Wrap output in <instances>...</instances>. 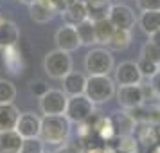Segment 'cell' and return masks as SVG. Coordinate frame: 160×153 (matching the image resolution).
Returning <instances> with one entry per match:
<instances>
[{"instance_id": "5", "label": "cell", "mask_w": 160, "mask_h": 153, "mask_svg": "<svg viewBox=\"0 0 160 153\" xmlns=\"http://www.w3.org/2000/svg\"><path fill=\"white\" fill-rule=\"evenodd\" d=\"M92 114H94V103L90 101L85 94L70 95V97H68L65 115L70 123L79 124V123H83V121H87Z\"/></svg>"}, {"instance_id": "11", "label": "cell", "mask_w": 160, "mask_h": 153, "mask_svg": "<svg viewBox=\"0 0 160 153\" xmlns=\"http://www.w3.org/2000/svg\"><path fill=\"white\" fill-rule=\"evenodd\" d=\"M115 95H117V103L124 110H131L144 103L140 85H119V88L115 90Z\"/></svg>"}, {"instance_id": "35", "label": "cell", "mask_w": 160, "mask_h": 153, "mask_svg": "<svg viewBox=\"0 0 160 153\" xmlns=\"http://www.w3.org/2000/svg\"><path fill=\"white\" fill-rule=\"evenodd\" d=\"M140 90H142V95H144V101L158 99L157 94H155V90H153V87H151V83H148V85H142V83H140Z\"/></svg>"}, {"instance_id": "45", "label": "cell", "mask_w": 160, "mask_h": 153, "mask_svg": "<svg viewBox=\"0 0 160 153\" xmlns=\"http://www.w3.org/2000/svg\"><path fill=\"white\" fill-rule=\"evenodd\" d=\"M110 2H117V0H110Z\"/></svg>"}, {"instance_id": "43", "label": "cell", "mask_w": 160, "mask_h": 153, "mask_svg": "<svg viewBox=\"0 0 160 153\" xmlns=\"http://www.w3.org/2000/svg\"><path fill=\"white\" fill-rule=\"evenodd\" d=\"M20 2H23V4H27V6H31V4H32L34 0H20Z\"/></svg>"}, {"instance_id": "24", "label": "cell", "mask_w": 160, "mask_h": 153, "mask_svg": "<svg viewBox=\"0 0 160 153\" xmlns=\"http://www.w3.org/2000/svg\"><path fill=\"white\" fill-rule=\"evenodd\" d=\"M131 43V29H115L110 38L108 47L112 51H124Z\"/></svg>"}, {"instance_id": "4", "label": "cell", "mask_w": 160, "mask_h": 153, "mask_svg": "<svg viewBox=\"0 0 160 153\" xmlns=\"http://www.w3.org/2000/svg\"><path fill=\"white\" fill-rule=\"evenodd\" d=\"M43 70L51 79H63L72 70L70 52L61 51V49H54V51L47 52L43 59Z\"/></svg>"}, {"instance_id": "34", "label": "cell", "mask_w": 160, "mask_h": 153, "mask_svg": "<svg viewBox=\"0 0 160 153\" xmlns=\"http://www.w3.org/2000/svg\"><path fill=\"white\" fill-rule=\"evenodd\" d=\"M47 90H49V85H47L45 81H42V79H36V81L31 83V92L36 95V97H42Z\"/></svg>"}, {"instance_id": "33", "label": "cell", "mask_w": 160, "mask_h": 153, "mask_svg": "<svg viewBox=\"0 0 160 153\" xmlns=\"http://www.w3.org/2000/svg\"><path fill=\"white\" fill-rule=\"evenodd\" d=\"M138 11H157L160 9V0H137Z\"/></svg>"}, {"instance_id": "17", "label": "cell", "mask_w": 160, "mask_h": 153, "mask_svg": "<svg viewBox=\"0 0 160 153\" xmlns=\"http://www.w3.org/2000/svg\"><path fill=\"white\" fill-rule=\"evenodd\" d=\"M23 137L16 130L0 131V153H20Z\"/></svg>"}, {"instance_id": "6", "label": "cell", "mask_w": 160, "mask_h": 153, "mask_svg": "<svg viewBox=\"0 0 160 153\" xmlns=\"http://www.w3.org/2000/svg\"><path fill=\"white\" fill-rule=\"evenodd\" d=\"M67 103H68V95L63 90L49 88L40 97V110L43 115H61L67 110Z\"/></svg>"}, {"instance_id": "29", "label": "cell", "mask_w": 160, "mask_h": 153, "mask_svg": "<svg viewBox=\"0 0 160 153\" xmlns=\"http://www.w3.org/2000/svg\"><path fill=\"white\" fill-rule=\"evenodd\" d=\"M140 58L160 65V45H157L155 42H151V40L146 42V43L142 45V49H140Z\"/></svg>"}, {"instance_id": "14", "label": "cell", "mask_w": 160, "mask_h": 153, "mask_svg": "<svg viewBox=\"0 0 160 153\" xmlns=\"http://www.w3.org/2000/svg\"><path fill=\"white\" fill-rule=\"evenodd\" d=\"M61 16L65 23H70V25H78L83 20L88 18V11H87V4L85 0H74L67 6L63 11H61Z\"/></svg>"}, {"instance_id": "46", "label": "cell", "mask_w": 160, "mask_h": 153, "mask_svg": "<svg viewBox=\"0 0 160 153\" xmlns=\"http://www.w3.org/2000/svg\"><path fill=\"white\" fill-rule=\"evenodd\" d=\"M43 153H51V151H43Z\"/></svg>"}, {"instance_id": "26", "label": "cell", "mask_w": 160, "mask_h": 153, "mask_svg": "<svg viewBox=\"0 0 160 153\" xmlns=\"http://www.w3.org/2000/svg\"><path fill=\"white\" fill-rule=\"evenodd\" d=\"M76 29H78V34H79V40H81V45H95L97 43V40H95V29H94V22L87 18V20H83L81 23L76 25Z\"/></svg>"}, {"instance_id": "39", "label": "cell", "mask_w": 160, "mask_h": 153, "mask_svg": "<svg viewBox=\"0 0 160 153\" xmlns=\"http://www.w3.org/2000/svg\"><path fill=\"white\" fill-rule=\"evenodd\" d=\"M70 2H74V0H54V4H56V8H58L59 13H61V11H63V9L70 4Z\"/></svg>"}, {"instance_id": "36", "label": "cell", "mask_w": 160, "mask_h": 153, "mask_svg": "<svg viewBox=\"0 0 160 153\" xmlns=\"http://www.w3.org/2000/svg\"><path fill=\"white\" fill-rule=\"evenodd\" d=\"M149 83H151V87H153V90H155L157 97L160 99V69L155 72V76H151V78H149Z\"/></svg>"}, {"instance_id": "44", "label": "cell", "mask_w": 160, "mask_h": 153, "mask_svg": "<svg viewBox=\"0 0 160 153\" xmlns=\"http://www.w3.org/2000/svg\"><path fill=\"white\" fill-rule=\"evenodd\" d=\"M4 20H6V18H4V16H2V15H0V23H2V22H4Z\"/></svg>"}, {"instance_id": "18", "label": "cell", "mask_w": 160, "mask_h": 153, "mask_svg": "<svg viewBox=\"0 0 160 153\" xmlns=\"http://www.w3.org/2000/svg\"><path fill=\"white\" fill-rule=\"evenodd\" d=\"M20 117V110L13 103H0V131L15 130Z\"/></svg>"}, {"instance_id": "23", "label": "cell", "mask_w": 160, "mask_h": 153, "mask_svg": "<svg viewBox=\"0 0 160 153\" xmlns=\"http://www.w3.org/2000/svg\"><path fill=\"white\" fill-rule=\"evenodd\" d=\"M87 4V11H88V18L95 22V20H101L106 18L110 11V0H85Z\"/></svg>"}, {"instance_id": "12", "label": "cell", "mask_w": 160, "mask_h": 153, "mask_svg": "<svg viewBox=\"0 0 160 153\" xmlns=\"http://www.w3.org/2000/svg\"><path fill=\"white\" fill-rule=\"evenodd\" d=\"M40 128H42V117L34 112H23L18 117L15 130L23 139H29V137H40Z\"/></svg>"}, {"instance_id": "28", "label": "cell", "mask_w": 160, "mask_h": 153, "mask_svg": "<svg viewBox=\"0 0 160 153\" xmlns=\"http://www.w3.org/2000/svg\"><path fill=\"white\" fill-rule=\"evenodd\" d=\"M95 135L101 140H106V142L115 139V131H113V126L110 123V117H99V123L95 126Z\"/></svg>"}, {"instance_id": "40", "label": "cell", "mask_w": 160, "mask_h": 153, "mask_svg": "<svg viewBox=\"0 0 160 153\" xmlns=\"http://www.w3.org/2000/svg\"><path fill=\"white\" fill-rule=\"evenodd\" d=\"M151 42H155L157 45H160V29L155 31V33L151 34Z\"/></svg>"}, {"instance_id": "25", "label": "cell", "mask_w": 160, "mask_h": 153, "mask_svg": "<svg viewBox=\"0 0 160 153\" xmlns=\"http://www.w3.org/2000/svg\"><path fill=\"white\" fill-rule=\"evenodd\" d=\"M137 140L138 144H144L148 148H151L153 144H157V126L153 124H137Z\"/></svg>"}, {"instance_id": "13", "label": "cell", "mask_w": 160, "mask_h": 153, "mask_svg": "<svg viewBox=\"0 0 160 153\" xmlns=\"http://www.w3.org/2000/svg\"><path fill=\"white\" fill-rule=\"evenodd\" d=\"M110 123L113 126L115 137H124V135H133V131L137 128V123L133 121L128 110H117L110 115Z\"/></svg>"}, {"instance_id": "7", "label": "cell", "mask_w": 160, "mask_h": 153, "mask_svg": "<svg viewBox=\"0 0 160 153\" xmlns=\"http://www.w3.org/2000/svg\"><path fill=\"white\" fill-rule=\"evenodd\" d=\"M108 18L110 22L115 25V29H131L137 23V16L135 11L121 2H113L110 4V11H108Z\"/></svg>"}, {"instance_id": "21", "label": "cell", "mask_w": 160, "mask_h": 153, "mask_svg": "<svg viewBox=\"0 0 160 153\" xmlns=\"http://www.w3.org/2000/svg\"><path fill=\"white\" fill-rule=\"evenodd\" d=\"M29 9H31V18H32L36 23L51 22L52 18L56 16V13H58V11H54L52 8L45 6V4H42V2H38V0H34V2L31 4Z\"/></svg>"}, {"instance_id": "10", "label": "cell", "mask_w": 160, "mask_h": 153, "mask_svg": "<svg viewBox=\"0 0 160 153\" xmlns=\"http://www.w3.org/2000/svg\"><path fill=\"white\" fill-rule=\"evenodd\" d=\"M130 112V115L133 117V121L137 124H153V126H157L160 124V103H142V105H138L135 108L128 110Z\"/></svg>"}, {"instance_id": "22", "label": "cell", "mask_w": 160, "mask_h": 153, "mask_svg": "<svg viewBox=\"0 0 160 153\" xmlns=\"http://www.w3.org/2000/svg\"><path fill=\"white\" fill-rule=\"evenodd\" d=\"M94 29H95V40H97V43L108 45L110 38H112L113 31H115V25L110 22V18L106 16V18H101V20H95Z\"/></svg>"}, {"instance_id": "16", "label": "cell", "mask_w": 160, "mask_h": 153, "mask_svg": "<svg viewBox=\"0 0 160 153\" xmlns=\"http://www.w3.org/2000/svg\"><path fill=\"white\" fill-rule=\"evenodd\" d=\"M63 92H65L68 97L70 95H81L85 94V87H87V78L81 72H76V70H70L63 78Z\"/></svg>"}, {"instance_id": "42", "label": "cell", "mask_w": 160, "mask_h": 153, "mask_svg": "<svg viewBox=\"0 0 160 153\" xmlns=\"http://www.w3.org/2000/svg\"><path fill=\"white\" fill-rule=\"evenodd\" d=\"M157 142H160V124H157Z\"/></svg>"}, {"instance_id": "1", "label": "cell", "mask_w": 160, "mask_h": 153, "mask_svg": "<svg viewBox=\"0 0 160 153\" xmlns=\"http://www.w3.org/2000/svg\"><path fill=\"white\" fill-rule=\"evenodd\" d=\"M70 121L67 119L65 114L61 115H43L42 117V128H40V137L45 144L59 146L65 144L70 137Z\"/></svg>"}, {"instance_id": "41", "label": "cell", "mask_w": 160, "mask_h": 153, "mask_svg": "<svg viewBox=\"0 0 160 153\" xmlns=\"http://www.w3.org/2000/svg\"><path fill=\"white\" fill-rule=\"evenodd\" d=\"M148 153H160V142L153 144L151 148H149V151H148Z\"/></svg>"}, {"instance_id": "15", "label": "cell", "mask_w": 160, "mask_h": 153, "mask_svg": "<svg viewBox=\"0 0 160 153\" xmlns=\"http://www.w3.org/2000/svg\"><path fill=\"white\" fill-rule=\"evenodd\" d=\"M2 59L4 65L13 76H20L23 70V59H22V52L18 51L16 45H9L2 49Z\"/></svg>"}, {"instance_id": "19", "label": "cell", "mask_w": 160, "mask_h": 153, "mask_svg": "<svg viewBox=\"0 0 160 153\" xmlns=\"http://www.w3.org/2000/svg\"><path fill=\"white\" fill-rule=\"evenodd\" d=\"M138 27L146 33L148 36H151L155 31L160 29V9L157 11H140V16L137 18Z\"/></svg>"}, {"instance_id": "8", "label": "cell", "mask_w": 160, "mask_h": 153, "mask_svg": "<svg viewBox=\"0 0 160 153\" xmlns=\"http://www.w3.org/2000/svg\"><path fill=\"white\" fill-rule=\"evenodd\" d=\"M54 42H56V47L58 49L67 51V52H74L81 47V40H79V34H78V29H76V25H70V23H63L56 31Z\"/></svg>"}, {"instance_id": "31", "label": "cell", "mask_w": 160, "mask_h": 153, "mask_svg": "<svg viewBox=\"0 0 160 153\" xmlns=\"http://www.w3.org/2000/svg\"><path fill=\"white\" fill-rule=\"evenodd\" d=\"M16 97V87L8 79H0V103H13Z\"/></svg>"}, {"instance_id": "9", "label": "cell", "mask_w": 160, "mask_h": 153, "mask_svg": "<svg viewBox=\"0 0 160 153\" xmlns=\"http://www.w3.org/2000/svg\"><path fill=\"white\" fill-rule=\"evenodd\" d=\"M113 81L117 85H140L142 74L138 70L137 61H122L113 69Z\"/></svg>"}, {"instance_id": "3", "label": "cell", "mask_w": 160, "mask_h": 153, "mask_svg": "<svg viewBox=\"0 0 160 153\" xmlns=\"http://www.w3.org/2000/svg\"><path fill=\"white\" fill-rule=\"evenodd\" d=\"M85 95L94 105L108 103L115 95V81L110 76H88L87 87H85Z\"/></svg>"}, {"instance_id": "2", "label": "cell", "mask_w": 160, "mask_h": 153, "mask_svg": "<svg viewBox=\"0 0 160 153\" xmlns=\"http://www.w3.org/2000/svg\"><path fill=\"white\" fill-rule=\"evenodd\" d=\"M115 69L113 56L104 47H94L85 56V70L88 76H110V72Z\"/></svg>"}, {"instance_id": "27", "label": "cell", "mask_w": 160, "mask_h": 153, "mask_svg": "<svg viewBox=\"0 0 160 153\" xmlns=\"http://www.w3.org/2000/svg\"><path fill=\"white\" fill-rule=\"evenodd\" d=\"M113 148L117 153H138V140L135 135L117 137V144Z\"/></svg>"}, {"instance_id": "30", "label": "cell", "mask_w": 160, "mask_h": 153, "mask_svg": "<svg viewBox=\"0 0 160 153\" xmlns=\"http://www.w3.org/2000/svg\"><path fill=\"white\" fill-rule=\"evenodd\" d=\"M45 151V142L42 137H29L22 140L20 153H43Z\"/></svg>"}, {"instance_id": "20", "label": "cell", "mask_w": 160, "mask_h": 153, "mask_svg": "<svg viewBox=\"0 0 160 153\" xmlns=\"http://www.w3.org/2000/svg\"><path fill=\"white\" fill-rule=\"evenodd\" d=\"M20 40V29L15 22L4 20L0 23V49L9 47V45H16Z\"/></svg>"}, {"instance_id": "32", "label": "cell", "mask_w": 160, "mask_h": 153, "mask_svg": "<svg viewBox=\"0 0 160 153\" xmlns=\"http://www.w3.org/2000/svg\"><path fill=\"white\" fill-rule=\"evenodd\" d=\"M138 65V70H140V74H142V78H151V76H155V72L160 69V65H157V63H153V61H148V59L140 58L137 61Z\"/></svg>"}, {"instance_id": "37", "label": "cell", "mask_w": 160, "mask_h": 153, "mask_svg": "<svg viewBox=\"0 0 160 153\" xmlns=\"http://www.w3.org/2000/svg\"><path fill=\"white\" fill-rule=\"evenodd\" d=\"M54 153H81V150H78V146H72V144H59V148L56 150Z\"/></svg>"}, {"instance_id": "38", "label": "cell", "mask_w": 160, "mask_h": 153, "mask_svg": "<svg viewBox=\"0 0 160 153\" xmlns=\"http://www.w3.org/2000/svg\"><path fill=\"white\" fill-rule=\"evenodd\" d=\"M81 153H104V148H101V146H87L85 150H81Z\"/></svg>"}]
</instances>
